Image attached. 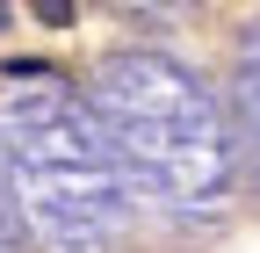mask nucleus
I'll return each instance as SVG.
<instances>
[{
    "label": "nucleus",
    "mask_w": 260,
    "mask_h": 253,
    "mask_svg": "<svg viewBox=\"0 0 260 253\" xmlns=\"http://www.w3.org/2000/svg\"><path fill=\"white\" fill-rule=\"evenodd\" d=\"M102 102V131L116 138L123 174L159 203H210L232 181L224 160V123L195 73H181L159 51H130L102 73L94 87Z\"/></svg>",
    "instance_id": "obj_1"
},
{
    "label": "nucleus",
    "mask_w": 260,
    "mask_h": 253,
    "mask_svg": "<svg viewBox=\"0 0 260 253\" xmlns=\"http://www.w3.org/2000/svg\"><path fill=\"white\" fill-rule=\"evenodd\" d=\"M15 181L58 253H102L116 239V174L94 145V131L73 116V102H44L22 123Z\"/></svg>",
    "instance_id": "obj_2"
},
{
    "label": "nucleus",
    "mask_w": 260,
    "mask_h": 253,
    "mask_svg": "<svg viewBox=\"0 0 260 253\" xmlns=\"http://www.w3.org/2000/svg\"><path fill=\"white\" fill-rule=\"evenodd\" d=\"M0 29H8V8H0Z\"/></svg>",
    "instance_id": "obj_3"
}]
</instances>
